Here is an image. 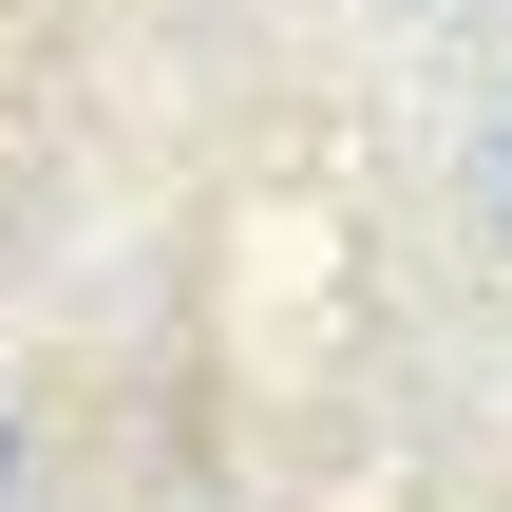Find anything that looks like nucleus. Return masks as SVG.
<instances>
[{
  "label": "nucleus",
  "instance_id": "1",
  "mask_svg": "<svg viewBox=\"0 0 512 512\" xmlns=\"http://www.w3.org/2000/svg\"><path fill=\"white\" fill-rule=\"evenodd\" d=\"M0 456H19V437H0Z\"/></svg>",
  "mask_w": 512,
  "mask_h": 512
}]
</instances>
